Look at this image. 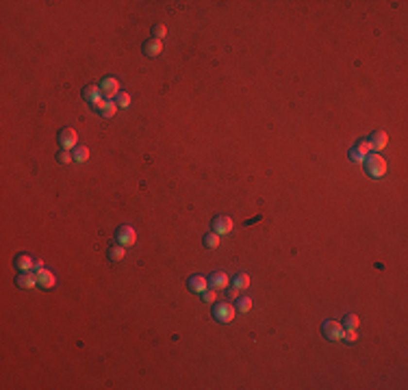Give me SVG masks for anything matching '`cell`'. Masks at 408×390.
<instances>
[{
  "label": "cell",
  "mask_w": 408,
  "mask_h": 390,
  "mask_svg": "<svg viewBox=\"0 0 408 390\" xmlns=\"http://www.w3.org/2000/svg\"><path fill=\"white\" fill-rule=\"evenodd\" d=\"M16 284L20 289H35L37 286V276L31 271H20V276L16 277Z\"/></svg>",
  "instance_id": "13"
},
{
  "label": "cell",
  "mask_w": 408,
  "mask_h": 390,
  "mask_svg": "<svg viewBox=\"0 0 408 390\" xmlns=\"http://www.w3.org/2000/svg\"><path fill=\"white\" fill-rule=\"evenodd\" d=\"M360 325V319L356 317V314H347L345 319H343V329H356Z\"/></svg>",
  "instance_id": "23"
},
{
  "label": "cell",
  "mask_w": 408,
  "mask_h": 390,
  "mask_svg": "<svg viewBox=\"0 0 408 390\" xmlns=\"http://www.w3.org/2000/svg\"><path fill=\"white\" fill-rule=\"evenodd\" d=\"M100 94L104 100H111V98H115L119 94V81L113 76H104L100 81Z\"/></svg>",
  "instance_id": "5"
},
{
  "label": "cell",
  "mask_w": 408,
  "mask_h": 390,
  "mask_svg": "<svg viewBox=\"0 0 408 390\" xmlns=\"http://www.w3.org/2000/svg\"><path fill=\"white\" fill-rule=\"evenodd\" d=\"M226 295H228V299H237V297H239V289H235V286H228V289H226Z\"/></svg>",
  "instance_id": "29"
},
{
  "label": "cell",
  "mask_w": 408,
  "mask_h": 390,
  "mask_svg": "<svg viewBox=\"0 0 408 390\" xmlns=\"http://www.w3.org/2000/svg\"><path fill=\"white\" fill-rule=\"evenodd\" d=\"M54 159H57L59 165H69V162H74V156H72V152H69V150H59Z\"/></svg>",
  "instance_id": "21"
},
{
  "label": "cell",
  "mask_w": 408,
  "mask_h": 390,
  "mask_svg": "<svg viewBox=\"0 0 408 390\" xmlns=\"http://www.w3.org/2000/svg\"><path fill=\"white\" fill-rule=\"evenodd\" d=\"M165 35H168V29H165V24H154V26H152L150 37H154V39H161V41H163Z\"/></svg>",
  "instance_id": "25"
},
{
  "label": "cell",
  "mask_w": 408,
  "mask_h": 390,
  "mask_svg": "<svg viewBox=\"0 0 408 390\" xmlns=\"http://www.w3.org/2000/svg\"><path fill=\"white\" fill-rule=\"evenodd\" d=\"M115 104H118V109H128V106H131V96H128L126 91H119V94L115 96Z\"/></svg>",
  "instance_id": "22"
},
{
  "label": "cell",
  "mask_w": 408,
  "mask_h": 390,
  "mask_svg": "<svg viewBox=\"0 0 408 390\" xmlns=\"http://www.w3.org/2000/svg\"><path fill=\"white\" fill-rule=\"evenodd\" d=\"M367 141H369V146H372V150L380 152V150H384V147L389 146V134L384 132V130H374L372 137H369Z\"/></svg>",
  "instance_id": "11"
},
{
  "label": "cell",
  "mask_w": 408,
  "mask_h": 390,
  "mask_svg": "<svg viewBox=\"0 0 408 390\" xmlns=\"http://www.w3.org/2000/svg\"><path fill=\"white\" fill-rule=\"evenodd\" d=\"M57 141H59V146H61V150H74L76 143H78V134H76V130H74V128L66 126V128L59 130Z\"/></svg>",
  "instance_id": "3"
},
{
  "label": "cell",
  "mask_w": 408,
  "mask_h": 390,
  "mask_svg": "<svg viewBox=\"0 0 408 390\" xmlns=\"http://www.w3.org/2000/svg\"><path fill=\"white\" fill-rule=\"evenodd\" d=\"M202 245L206 249H217L220 247V234H215V232H206V234L202 236Z\"/></svg>",
  "instance_id": "17"
},
{
  "label": "cell",
  "mask_w": 408,
  "mask_h": 390,
  "mask_svg": "<svg viewBox=\"0 0 408 390\" xmlns=\"http://www.w3.org/2000/svg\"><path fill=\"white\" fill-rule=\"evenodd\" d=\"M211 230L215 232V234H230L233 232V219L226 215H215L211 221Z\"/></svg>",
  "instance_id": "7"
},
{
  "label": "cell",
  "mask_w": 408,
  "mask_h": 390,
  "mask_svg": "<svg viewBox=\"0 0 408 390\" xmlns=\"http://www.w3.org/2000/svg\"><path fill=\"white\" fill-rule=\"evenodd\" d=\"M106 256H109L111 262H119V260H124V256H126V247H124L122 243H113L109 247V252H106Z\"/></svg>",
  "instance_id": "16"
},
{
  "label": "cell",
  "mask_w": 408,
  "mask_h": 390,
  "mask_svg": "<svg viewBox=\"0 0 408 390\" xmlns=\"http://www.w3.org/2000/svg\"><path fill=\"white\" fill-rule=\"evenodd\" d=\"M363 165H365L367 176H372V178H375V180L382 178V176L387 174V161H384L378 152H369V154L365 156Z\"/></svg>",
  "instance_id": "1"
},
{
  "label": "cell",
  "mask_w": 408,
  "mask_h": 390,
  "mask_svg": "<svg viewBox=\"0 0 408 390\" xmlns=\"http://www.w3.org/2000/svg\"><path fill=\"white\" fill-rule=\"evenodd\" d=\"M141 50H143V54H146V57L154 59V57H159V54L163 52V41H161V39H154V37H150V39L143 41Z\"/></svg>",
  "instance_id": "10"
},
{
  "label": "cell",
  "mask_w": 408,
  "mask_h": 390,
  "mask_svg": "<svg viewBox=\"0 0 408 390\" xmlns=\"http://www.w3.org/2000/svg\"><path fill=\"white\" fill-rule=\"evenodd\" d=\"M233 286H235V289H239V291H245L250 286V276H248V273H237L235 280H233Z\"/></svg>",
  "instance_id": "19"
},
{
  "label": "cell",
  "mask_w": 408,
  "mask_h": 390,
  "mask_svg": "<svg viewBox=\"0 0 408 390\" xmlns=\"http://www.w3.org/2000/svg\"><path fill=\"white\" fill-rule=\"evenodd\" d=\"M115 241H118V243H122L124 247H128V245H135V241H137L135 228H131V226H119L118 230H115Z\"/></svg>",
  "instance_id": "6"
},
{
  "label": "cell",
  "mask_w": 408,
  "mask_h": 390,
  "mask_svg": "<svg viewBox=\"0 0 408 390\" xmlns=\"http://www.w3.org/2000/svg\"><path fill=\"white\" fill-rule=\"evenodd\" d=\"M237 317V308L228 301H215L213 304V319L217 323H230L233 319Z\"/></svg>",
  "instance_id": "2"
},
{
  "label": "cell",
  "mask_w": 408,
  "mask_h": 390,
  "mask_svg": "<svg viewBox=\"0 0 408 390\" xmlns=\"http://www.w3.org/2000/svg\"><path fill=\"white\" fill-rule=\"evenodd\" d=\"M354 150L358 152V154L367 156L369 152H372V146H369V141H367V139H360V141H358V143H356V146H354Z\"/></svg>",
  "instance_id": "26"
},
{
  "label": "cell",
  "mask_w": 408,
  "mask_h": 390,
  "mask_svg": "<svg viewBox=\"0 0 408 390\" xmlns=\"http://www.w3.org/2000/svg\"><path fill=\"white\" fill-rule=\"evenodd\" d=\"M187 286H189V291H191V292H198V295H202V292L208 289V277H204V276H191L187 280Z\"/></svg>",
  "instance_id": "12"
},
{
  "label": "cell",
  "mask_w": 408,
  "mask_h": 390,
  "mask_svg": "<svg viewBox=\"0 0 408 390\" xmlns=\"http://www.w3.org/2000/svg\"><path fill=\"white\" fill-rule=\"evenodd\" d=\"M215 299H217V291L215 289H206L202 292V301H204V304H215Z\"/></svg>",
  "instance_id": "27"
},
{
  "label": "cell",
  "mask_w": 408,
  "mask_h": 390,
  "mask_svg": "<svg viewBox=\"0 0 408 390\" xmlns=\"http://www.w3.org/2000/svg\"><path fill=\"white\" fill-rule=\"evenodd\" d=\"M72 156H74V162H87L89 161V150L85 146H76L72 150Z\"/></svg>",
  "instance_id": "18"
},
{
  "label": "cell",
  "mask_w": 408,
  "mask_h": 390,
  "mask_svg": "<svg viewBox=\"0 0 408 390\" xmlns=\"http://www.w3.org/2000/svg\"><path fill=\"white\" fill-rule=\"evenodd\" d=\"M102 94H100V85H87L85 89H83V100L87 102V104H94L96 100H100Z\"/></svg>",
  "instance_id": "15"
},
{
  "label": "cell",
  "mask_w": 408,
  "mask_h": 390,
  "mask_svg": "<svg viewBox=\"0 0 408 390\" xmlns=\"http://www.w3.org/2000/svg\"><path fill=\"white\" fill-rule=\"evenodd\" d=\"M35 276H37V284L41 286V289H54V284H57V277H54L52 271H48L46 267L41 269H35Z\"/></svg>",
  "instance_id": "8"
},
{
  "label": "cell",
  "mask_w": 408,
  "mask_h": 390,
  "mask_svg": "<svg viewBox=\"0 0 408 390\" xmlns=\"http://www.w3.org/2000/svg\"><path fill=\"white\" fill-rule=\"evenodd\" d=\"M98 113L102 115V117H106V119H109V117H113V115L118 113V104H115V102H111V100H106V102H104V106H102V109L98 111Z\"/></svg>",
  "instance_id": "20"
},
{
  "label": "cell",
  "mask_w": 408,
  "mask_h": 390,
  "mask_svg": "<svg viewBox=\"0 0 408 390\" xmlns=\"http://www.w3.org/2000/svg\"><path fill=\"white\" fill-rule=\"evenodd\" d=\"M13 267L17 269V271H31V269H35V260L29 256V254H17L16 258H13Z\"/></svg>",
  "instance_id": "14"
},
{
  "label": "cell",
  "mask_w": 408,
  "mask_h": 390,
  "mask_svg": "<svg viewBox=\"0 0 408 390\" xmlns=\"http://www.w3.org/2000/svg\"><path fill=\"white\" fill-rule=\"evenodd\" d=\"M208 286L215 291H226L230 286V277L224 271H213L211 277H208Z\"/></svg>",
  "instance_id": "9"
},
{
  "label": "cell",
  "mask_w": 408,
  "mask_h": 390,
  "mask_svg": "<svg viewBox=\"0 0 408 390\" xmlns=\"http://www.w3.org/2000/svg\"><path fill=\"white\" fill-rule=\"evenodd\" d=\"M343 338H345L347 342H356L358 334H356V329H343Z\"/></svg>",
  "instance_id": "28"
},
{
  "label": "cell",
  "mask_w": 408,
  "mask_h": 390,
  "mask_svg": "<svg viewBox=\"0 0 408 390\" xmlns=\"http://www.w3.org/2000/svg\"><path fill=\"white\" fill-rule=\"evenodd\" d=\"M322 336L326 341H341L343 338V325L339 321H323L322 323Z\"/></svg>",
  "instance_id": "4"
},
{
  "label": "cell",
  "mask_w": 408,
  "mask_h": 390,
  "mask_svg": "<svg viewBox=\"0 0 408 390\" xmlns=\"http://www.w3.org/2000/svg\"><path fill=\"white\" fill-rule=\"evenodd\" d=\"M235 308H237L239 312H250V310H252V299H250V297H239Z\"/></svg>",
  "instance_id": "24"
}]
</instances>
